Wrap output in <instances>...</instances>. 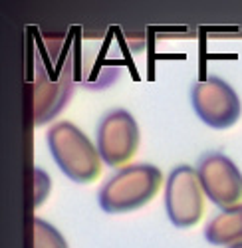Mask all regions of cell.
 <instances>
[{"instance_id": "cell-1", "label": "cell", "mask_w": 242, "mask_h": 248, "mask_svg": "<svg viewBox=\"0 0 242 248\" xmlns=\"http://www.w3.org/2000/svg\"><path fill=\"white\" fill-rule=\"evenodd\" d=\"M163 183V173L151 163H135L119 169L104 183L97 193V202L104 213L121 215L145 206Z\"/></svg>"}, {"instance_id": "cell-2", "label": "cell", "mask_w": 242, "mask_h": 248, "mask_svg": "<svg viewBox=\"0 0 242 248\" xmlns=\"http://www.w3.org/2000/svg\"><path fill=\"white\" fill-rule=\"evenodd\" d=\"M46 141L58 169L70 181L86 185L95 181L102 173L104 161L97 147L72 121H58L52 125Z\"/></svg>"}, {"instance_id": "cell-3", "label": "cell", "mask_w": 242, "mask_h": 248, "mask_svg": "<svg viewBox=\"0 0 242 248\" xmlns=\"http://www.w3.org/2000/svg\"><path fill=\"white\" fill-rule=\"evenodd\" d=\"M191 103L198 119L212 129H228L240 119L242 103L234 88L218 76L198 79L191 90Z\"/></svg>"}, {"instance_id": "cell-4", "label": "cell", "mask_w": 242, "mask_h": 248, "mask_svg": "<svg viewBox=\"0 0 242 248\" xmlns=\"http://www.w3.org/2000/svg\"><path fill=\"white\" fill-rule=\"evenodd\" d=\"M205 191L198 173L191 165L175 167L165 183V211L177 229L195 226L205 211Z\"/></svg>"}, {"instance_id": "cell-5", "label": "cell", "mask_w": 242, "mask_h": 248, "mask_svg": "<svg viewBox=\"0 0 242 248\" xmlns=\"http://www.w3.org/2000/svg\"><path fill=\"white\" fill-rule=\"evenodd\" d=\"M139 125L131 111L113 109L102 117L95 131V147L107 167H127L139 149Z\"/></svg>"}, {"instance_id": "cell-6", "label": "cell", "mask_w": 242, "mask_h": 248, "mask_svg": "<svg viewBox=\"0 0 242 248\" xmlns=\"http://www.w3.org/2000/svg\"><path fill=\"white\" fill-rule=\"evenodd\" d=\"M197 173L209 201L218 209L240 204L242 201V171L238 165L220 151H211L200 157Z\"/></svg>"}, {"instance_id": "cell-7", "label": "cell", "mask_w": 242, "mask_h": 248, "mask_svg": "<svg viewBox=\"0 0 242 248\" xmlns=\"http://www.w3.org/2000/svg\"><path fill=\"white\" fill-rule=\"evenodd\" d=\"M72 64L68 62L64 74L58 81H52L44 72L36 68V81H34V115L36 123H42L54 119L60 111L66 108V103L72 95Z\"/></svg>"}, {"instance_id": "cell-8", "label": "cell", "mask_w": 242, "mask_h": 248, "mask_svg": "<svg viewBox=\"0 0 242 248\" xmlns=\"http://www.w3.org/2000/svg\"><path fill=\"white\" fill-rule=\"evenodd\" d=\"M205 240L212 246H234L242 242V202L220 209L205 226Z\"/></svg>"}, {"instance_id": "cell-9", "label": "cell", "mask_w": 242, "mask_h": 248, "mask_svg": "<svg viewBox=\"0 0 242 248\" xmlns=\"http://www.w3.org/2000/svg\"><path fill=\"white\" fill-rule=\"evenodd\" d=\"M34 248H70L64 234L54 224L36 217L34 218Z\"/></svg>"}, {"instance_id": "cell-10", "label": "cell", "mask_w": 242, "mask_h": 248, "mask_svg": "<svg viewBox=\"0 0 242 248\" xmlns=\"http://www.w3.org/2000/svg\"><path fill=\"white\" fill-rule=\"evenodd\" d=\"M50 177L42 171V169H36V181H34V187H36V204H40L50 193Z\"/></svg>"}, {"instance_id": "cell-11", "label": "cell", "mask_w": 242, "mask_h": 248, "mask_svg": "<svg viewBox=\"0 0 242 248\" xmlns=\"http://www.w3.org/2000/svg\"><path fill=\"white\" fill-rule=\"evenodd\" d=\"M230 248H242V242H238V244H234V246H230Z\"/></svg>"}]
</instances>
